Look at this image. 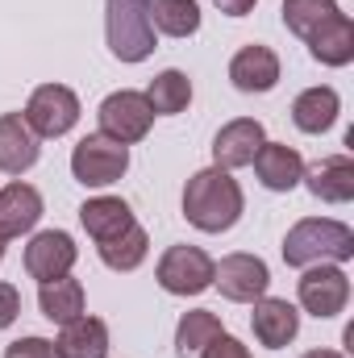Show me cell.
I'll list each match as a JSON object with an SVG mask.
<instances>
[{
	"instance_id": "2e32d148",
	"label": "cell",
	"mask_w": 354,
	"mask_h": 358,
	"mask_svg": "<svg viewBox=\"0 0 354 358\" xmlns=\"http://www.w3.org/2000/svg\"><path fill=\"white\" fill-rule=\"evenodd\" d=\"M42 221V192L34 183L13 179L8 187H0V238H21Z\"/></svg>"
},
{
	"instance_id": "52a82bcc",
	"label": "cell",
	"mask_w": 354,
	"mask_h": 358,
	"mask_svg": "<svg viewBox=\"0 0 354 358\" xmlns=\"http://www.w3.org/2000/svg\"><path fill=\"white\" fill-rule=\"evenodd\" d=\"M296 296H300V308L313 313L317 321H330L338 313H346L351 304V279L338 263H317V267H304L300 283H296Z\"/></svg>"
},
{
	"instance_id": "d4e9b609",
	"label": "cell",
	"mask_w": 354,
	"mask_h": 358,
	"mask_svg": "<svg viewBox=\"0 0 354 358\" xmlns=\"http://www.w3.org/2000/svg\"><path fill=\"white\" fill-rule=\"evenodd\" d=\"M142 96L150 100L155 117H176V113H183L192 104V80L183 71H176V67H167V71H159L150 80V88L142 92Z\"/></svg>"
},
{
	"instance_id": "9c48e42d",
	"label": "cell",
	"mask_w": 354,
	"mask_h": 358,
	"mask_svg": "<svg viewBox=\"0 0 354 358\" xmlns=\"http://www.w3.org/2000/svg\"><path fill=\"white\" fill-rule=\"evenodd\" d=\"M213 287L234 304H255L271 287V271L259 255H225L213 263Z\"/></svg>"
},
{
	"instance_id": "4316f807",
	"label": "cell",
	"mask_w": 354,
	"mask_h": 358,
	"mask_svg": "<svg viewBox=\"0 0 354 358\" xmlns=\"http://www.w3.org/2000/svg\"><path fill=\"white\" fill-rule=\"evenodd\" d=\"M338 0H283V25L296 34V38H313L330 17H338Z\"/></svg>"
},
{
	"instance_id": "7402d4cb",
	"label": "cell",
	"mask_w": 354,
	"mask_h": 358,
	"mask_svg": "<svg viewBox=\"0 0 354 358\" xmlns=\"http://www.w3.org/2000/svg\"><path fill=\"white\" fill-rule=\"evenodd\" d=\"M38 308H42V317L55 321V325H67V321L84 317V283L71 279V275L42 283V287H38Z\"/></svg>"
},
{
	"instance_id": "8fae6325",
	"label": "cell",
	"mask_w": 354,
	"mask_h": 358,
	"mask_svg": "<svg viewBox=\"0 0 354 358\" xmlns=\"http://www.w3.org/2000/svg\"><path fill=\"white\" fill-rule=\"evenodd\" d=\"M263 142H267L263 121H255V117H238V121L221 125V134L213 138V163H217L221 171H238V167H250Z\"/></svg>"
},
{
	"instance_id": "44dd1931",
	"label": "cell",
	"mask_w": 354,
	"mask_h": 358,
	"mask_svg": "<svg viewBox=\"0 0 354 358\" xmlns=\"http://www.w3.org/2000/svg\"><path fill=\"white\" fill-rule=\"evenodd\" d=\"M80 221H84L88 238L100 246V242H108V238H117L121 229L134 225V208L125 200H117V196H96L80 208Z\"/></svg>"
},
{
	"instance_id": "d6a6232c",
	"label": "cell",
	"mask_w": 354,
	"mask_h": 358,
	"mask_svg": "<svg viewBox=\"0 0 354 358\" xmlns=\"http://www.w3.org/2000/svg\"><path fill=\"white\" fill-rule=\"evenodd\" d=\"M0 259H4V238H0Z\"/></svg>"
},
{
	"instance_id": "9a60e30c",
	"label": "cell",
	"mask_w": 354,
	"mask_h": 358,
	"mask_svg": "<svg viewBox=\"0 0 354 358\" xmlns=\"http://www.w3.org/2000/svg\"><path fill=\"white\" fill-rule=\"evenodd\" d=\"M229 84L238 92H246V96L271 92L279 84V55H275L271 46H259V42L242 46V50L229 59Z\"/></svg>"
},
{
	"instance_id": "7c38bea8",
	"label": "cell",
	"mask_w": 354,
	"mask_h": 358,
	"mask_svg": "<svg viewBox=\"0 0 354 358\" xmlns=\"http://www.w3.org/2000/svg\"><path fill=\"white\" fill-rule=\"evenodd\" d=\"M300 183L325 200V204H351L354 200V159L351 155H330V159H317L313 167H304Z\"/></svg>"
},
{
	"instance_id": "7a4b0ae2",
	"label": "cell",
	"mask_w": 354,
	"mask_h": 358,
	"mask_svg": "<svg viewBox=\"0 0 354 358\" xmlns=\"http://www.w3.org/2000/svg\"><path fill=\"white\" fill-rule=\"evenodd\" d=\"M354 259V229L334 217H304L283 238V263L288 267H317V263H351Z\"/></svg>"
},
{
	"instance_id": "8992f818",
	"label": "cell",
	"mask_w": 354,
	"mask_h": 358,
	"mask_svg": "<svg viewBox=\"0 0 354 358\" xmlns=\"http://www.w3.org/2000/svg\"><path fill=\"white\" fill-rule=\"evenodd\" d=\"M21 117L38 138H63L80 121V96L67 84H42V88H34Z\"/></svg>"
},
{
	"instance_id": "ffe728a7",
	"label": "cell",
	"mask_w": 354,
	"mask_h": 358,
	"mask_svg": "<svg viewBox=\"0 0 354 358\" xmlns=\"http://www.w3.org/2000/svg\"><path fill=\"white\" fill-rule=\"evenodd\" d=\"M342 113V100L334 88H304L292 100V121L300 134H325Z\"/></svg>"
},
{
	"instance_id": "83f0119b",
	"label": "cell",
	"mask_w": 354,
	"mask_h": 358,
	"mask_svg": "<svg viewBox=\"0 0 354 358\" xmlns=\"http://www.w3.org/2000/svg\"><path fill=\"white\" fill-rule=\"evenodd\" d=\"M4 358H59V355H55V342H46V338H21V342L4 346Z\"/></svg>"
},
{
	"instance_id": "e0dca14e",
	"label": "cell",
	"mask_w": 354,
	"mask_h": 358,
	"mask_svg": "<svg viewBox=\"0 0 354 358\" xmlns=\"http://www.w3.org/2000/svg\"><path fill=\"white\" fill-rule=\"evenodd\" d=\"M250 167H255V176H259V183L267 192H292L300 183V176H304V159L288 142H263Z\"/></svg>"
},
{
	"instance_id": "5b68a950",
	"label": "cell",
	"mask_w": 354,
	"mask_h": 358,
	"mask_svg": "<svg viewBox=\"0 0 354 358\" xmlns=\"http://www.w3.org/2000/svg\"><path fill=\"white\" fill-rule=\"evenodd\" d=\"M129 171V146L104 138V134H88L76 150H71V176L84 187H108Z\"/></svg>"
},
{
	"instance_id": "6da1fadb",
	"label": "cell",
	"mask_w": 354,
	"mask_h": 358,
	"mask_svg": "<svg viewBox=\"0 0 354 358\" xmlns=\"http://www.w3.org/2000/svg\"><path fill=\"white\" fill-rule=\"evenodd\" d=\"M246 196L238 187V179L221 167H204L187 179L183 187V217L187 225H196L200 234H225L242 221Z\"/></svg>"
},
{
	"instance_id": "cb8c5ba5",
	"label": "cell",
	"mask_w": 354,
	"mask_h": 358,
	"mask_svg": "<svg viewBox=\"0 0 354 358\" xmlns=\"http://www.w3.org/2000/svg\"><path fill=\"white\" fill-rule=\"evenodd\" d=\"M96 250H100V263L108 271H138L146 263V255H150V238H146V229L134 221L129 229H121L117 238L100 242Z\"/></svg>"
},
{
	"instance_id": "ac0fdd59",
	"label": "cell",
	"mask_w": 354,
	"mask_h": 358,
	"mask_svg": "<svg viewBox=\"0 0 354 358\" xmlns=\"http://www.w3.org/2000/svg\"><path fill=\"white\" fill-rule=\"evenodd\" d=\"M59 358H108V325L100 317H76L63 325L59 342H55Z\"/></svg>"
},
{
	"instance_id": "5bb4252c",
	"label": "cell",
	"mask_w": 354,
	"mask_h": 358,
	"mask_svg": "<svg viewBox=\"0 0 354 358\" xmlns=\"http://www.w3.org/2000/svg\"><path fill=\"white\" fill-rule=\"evenodd\" d=\"M38 142L42 138L25 125L21 113H0V171L4 176H25L42 155Z\"/></svg>"
},
{
	"instance_id": "4dcf8cb0",
	"label": "cell",
	"mask_w": 354,
	"mask_h": 358,
	"mask_svg": "<svg viewBox=\"0 0 354 358\" xmlns=\"http://www.w3.org/2000/svg\"><path fill=\"white\" fill-rule=\"evenodd\" d=\"M213 4H217V8H221L225 17H246V13H250V8H255L259 0H213Z\"/></svg>"
},
{
	"instance_id": "484cf974",
	"label": "cell",
	"mask_w": 354,
	"mask_h": 358,
	"mask_svg": "<svg viewBox=\"0 0 354 358\" xmlns=\"http://www.w3.org/2000/svg\"><path fill=\"white\" fill-rule=\"evenodd\" d=\"M150 21H155V34L192 38L200 29V4L196 0H155L150 4Z\"/></svg>"
},
{
	"instance_id": "30bf717a",
	"label": "cell",
	"mask_w": 354,
	"mask_h": 358,
	"mask_svg": "<svg viewBox=\"0 0 354 358\" xmlns=\"http://www.w3.org/2000/svg\"><path fill=\"white\" fill-rule=\"evenodd\" d=\"M76 259H80V250H76L71 234H63V229L34 234L29 246H25V271H29V279H38V283H50V279L71 275Z\"/></svg>"
},
{
	"instance_id": "f1b7e54d",
	"label": "cell",
	"mask_w": 354,
	"mask_h": 358,
	"mask_svg": "<svg viewBox=\"0 0 354 358\" xmlns=\"http://www.w3.org/2000/svg\"><path fill=\"white\" fill-rule=\"evenodd\" d=\"M17 313H21V292L0 279V329H8L17 321Z\"/></svg>"
},
{
	"instance_id": "603a6c76",
	"label": "cell",
	"mask_w": 354,
	"mask_h": 358,
	"mask_svg": "<svg viewBox=\"0 0 354 358\" xmlns=\"http://www.w3.org/2000/svg\"><path fill=\"white\" fill-rule=\"evenodd\" d=\"M221 334H225V329H221V317H217V313L192 308V313L179 317V325H176V355L179 358H200Z\"/></svg>"
},
{
	"instance_id": "4fadbf2b",
	"label": "cell",
	"mask_w": 354,
	"mask_h": 358,
	"mask_svg": "<svg viewBox=\"0 0 354 358\" xmlns=\"http://www.w3.org/2000/svg\"><path fill=\"white\" fill-rule=\"evenodd\" d=\"M250 329H255V338L263 342L267 350H283L300 334V313H296V304H288L279 296H263V300H255Z\"/></svg>"
},
{
	"instance_id": "ba28073f",
	"label": "cell",
	"mask_w": 354,
	"mask_h": 358,
	"mask_svg": "<svg viewBox=\"0 0 354 358\" xmlns=\"http://www.w3.org/2000/svg\"><path fill=\"white\" fill-rule=\"evenodd\" d=\"M155 279L171 296H200L204 287H213V259L200 246H171L159 259Z\"/></svg>"
},
{
	"instance_id": "f546056e",
	"label": "cell",
	"mask_w": 354,
	"mask_h": 358,
	"mask_svg": "<svg viewBox=\"0 0 354 358\" xmlns=\"http://www.w3.org/2000/svg\"><path fill=\"white\" fill-rule=\"evenodd\" d=\"M200 358H250V350H246L238 338L221 334V338H217V342H213V346H208V350H204Z\"/></svg>"
},
{
	"instance_id": "3957f363",
	"label": "cell",
	"mask_w": 354,
	"mask_h": 358,
	"mask_svg": "<svg viewBox=\"0 0 354 358\" xmlns=\"http://www.w3.org/2000/svg\"><path fill=\"white\" fill-rule=\"evenodd\" d=\"M155 0H104V38L113 59L121 63H142L155 55V21H150Z\"/></svg>"
},
{
	"instance_id": "d6986e66",
	"label": "cell",
	"mask_w": 354,
	"mask_h": 358,
	"mask_svg": "<svg viewBox=\"0 0 354 358\" xmlns=\"http://www.w3.org/2000/svg\"><path fill=\"white\" fill-rule=\"evenodd\" d=\"M309 55H313L321 67H346L354 59V21L346 13L330 17V21L309 38Z\"/></svg>"
},
{
	"instance_id": "1f68e13d",
	"label": "cell",
	"mask_w": 354,
	"mask_h": 358,
	"mask_svg": "<svg viewBox=\"0 0 354 358\" xmlns=\"http://www.w3.org/2000/svg\"><path fill=\"white\" fill-rule=\"evenodd\" d=\"M304 358H346V355H338V350H309Z\"/></svg>"
},
{
	"instance_id": "277c9868",
	"label": "cell",
	"mask_w": 354,
	"mask_h": 358,
	"mask_svg": "<svg viewBox=\"0 0 354 358\" xmlns=\"http://www.w3.org/2000/svg\"><path fill=\"white\" fill-rule=\"evenodd\" d=\"M96 117H100V134L113 138V142H121V146L142 142V138L150 134V125H155L150 100H146L142 92H129V88L104 96L100 108H96Z\"/></svg>"
}]
</instances>
